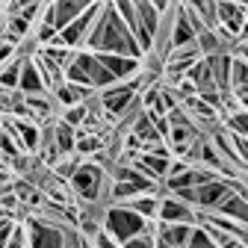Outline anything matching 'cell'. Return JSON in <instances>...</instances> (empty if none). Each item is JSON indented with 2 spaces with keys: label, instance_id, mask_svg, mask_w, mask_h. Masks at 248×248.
I'll return each instance as SVG.
<instances>
[{
  "label": "cell",
  "instance_id": "6da1fadb",
  "mask_svg": "<svg viewBox=\"0 0 248 248\" xmlns=\"http://www.w3.org/2000/svg\"><path fill=\"white\" fill-rule=\"evenodd\" d=\"M86 45L92 47V53H115V56H130V59L145 56L136 36L130 33V27L121 21V15L115 12L112 3H104V12H101L98 24L92 27Z\"/></svg>",
  "mask_w": 248,
  "mask_h": 248
},
{
  "label": "cell",
  "instance_id": "7a4b0ae2",
  "mask_svg": "<svg viewBox=\"0 0 248 248\" xmlns=\"http://www.w3.org/2000/svg\"><path fill=\"white\" fill-rule=\"evenodd\" d=\"M160 222H148L139 213H133L127 204H109L104 210V233H109L118 245H127L139 233H154L157 236Z\"/></svg>",
  "mask_w": 248,
  "mask_h": 248
},
{
  "label": "cell",
  "instance_id": "3957f363",
  "mask_svg": "<svg viewBox=\"0 0 248 248\" xmlns=\"http://www.w3.org/2000/svg\"><path fill=\"white\" fill-rule=\"evenodd\" d=\"M65 83H74V86H83V89H92V92L95 89L107 92V89L118 86V80L101 65V59L89 50H77L74 62L65 68Z\"/></svg>",
  "mask_w": 248,
  "mask_h": 248
},
{
  "label": "cell",
  "instance_id": "277c9868",
  "mask_svg": "<svg viewBox=\"0 0 248 248\" xmlns=\"http://www.w3.org/2000/svg\"><path fill=\"white\" fill-rule=\"evenodd\" d=\"M71 192L77 195V201L83 204V207H95V204H101V201H109V180H107V171H104V166H98V163H92V160H83V166H80V171L71 177Z\"/></svg>",
  "mask_w": 248,
  "mask_h": 248
},
{
  "label": "cell",
  "instance_id": "5b68a950",
  "mask_svg": "<svg viewBox=\"0 0 248 248\" xmlns=\"http://www.w3.org/2000/svg\"><path fill=\"white\" fill-rule=\"evenodd\" d=\"M27 239H30V248H65V228L42 219V216H30Z\"/></svg>",
  "mask_w": 248,
  "mask_h": 248
},
{
  "label": "cell",
  "instance_id": "8992f818",
  "mask_svg": "<svg viewBox=\"0 0 248 248\" xmlns=\"http://www.w3.org/2000/svg\"><path fill=\"white\" fill-rule=\"evenodd\" d=\"M98 101H101V107H104V115H107V118H118V115H127V112L139 104V95L133 92V86H130V83H118V86H112V89L101 92Z\"/></svg>",
  "mask_w": 248,
  "mask_h": 248
},
{
  "label": "cell",
  "instance_id": "52a82bcc",
  "mask_svg": "<svg viewBox=\"0 0 248 248\" xmlns=\"http://www.w3.org/2000/svg\"><path fill=\"white\" fill-rule=\"evenodd\" d=\"M89 9V3H77V0H56V3L45 6V24H50L56 33H62L68 24H74L83 12Z\"/></svg>",
  "mask_w": 248,
  "mask_h": 248
},
{
  "label": "cell",
  "instance_id": "ba28073f",
  "mask_svg": "<svg viewBox=\"0 0 248 248\" xmlns=\"http://www.w3.org/2000/svg\"><path fill=\"white\" fill-rule=\"evenodd\" d=\"M195 45H198V30L189 18L186 3H180V6H174V18H171V50L195 47Z\"/></svg>",
  "mask_w": 248,
  "mask_h": 248
},
{
  "label": "cell",
  "instance_id": "9c48e42d",
  "mask_svg": "<svg viewBox=\"0 0 248 248\" xmlns=\"http://www.w3.org/2000/svg\"><path fill=\"white\" fill-rule=\"evenodd\" d=\"M157 222H163V225H195L198 222V210H192L177 195H166L160 201V219Z\"/></svg>",
  "mask_w": 248,
  "mask_h": 248
},
{
  "label": "cell",
  "instance_id": "30bf717a",
  "mask_svg": "<svg viewBox=\"0 0 248 248\" xmlns=\"http://www.w3.org/2000/svg\"><path fill=\"white\" fill-rule=\"evenodd\" d=\"M101 59V65L118 80V83H127L142 71V59H130V56H115V53H95Z\"/></svg>",
  "mask_w": 248,
  "mask_h": 248
},
{
  "label": "cell",
  "instance_id": "8fae6325",
  "mask_svg": "<svg viewBox=\"0 0 248 248\" xmlns=\"http://www.w3.org/2000/svg\"><path fill=\"white\" fill-rule=\"evenodd\" d=\"M3 127L18 139V145L27 151V154H33L36 148H39V139H42V133H39V127H36V124L33 121H21V118H6L3 121Z\"/></svg>",
  "mask_w": 248,
  "mask_h": 248
},
{
  "label": "cell",
  "instance_id": "7c38bea8",
  "mask_svg": "<svg viewBox=\"0 0 248 248\" xmlns=\"http://www.w3.org/2000/svg\"><path fill=\"white\" fill-rule=\"evenodd\" d=\"M192 231L195 225H163L157 228V242L163 248H189V239H192Z\"/></svg>",
  "mask_w": 248,
  "mask_h": 248
},
{
  "label": "cell",
  "instance_id": "4fadbf2b",
  "mask_svg": "<svg viewBox=\"0 0 248 248\" xmlns=\"http://www.w3.org/2000/svg\"><path fill=\"white\" fill-rule=\"evenodd\" d=\"M33 62H36V68H39V74H42V80H45V86L50 89V92H56L62 83H65V68H59L53 59H47L42 50L33 56Z\"/></svg>",
  "mask_w": 248,
  "mask_h": 248
},
{
  "label": "cell",
  "instance_id": "5bb4252c",
  "mask_svg": "<svg viewBox=\"0 0 248 248\" xmlns=\"http://www.w3.org/2000/svg\"><path fill=\"white\" fill-rule=\"evenodd\" d=\"M89 95H92V89H83V86H74V83H62V86L53 92V101H56L62 109H71V107L89 104Z\"/></svg>",
  "mask_w": 248,
  "mask_h": 248
},
{
  "label": "cell",
  "instance_id": "9a60e30c",
  "mask_svg": "<svg viewBox=\"0 0 248 248\" xmlns=\"http://www.w3.org/2000/svg\"><path fill=\"white\" fill-rule=\"evenodd\" d=\"M18 92L21 95H45L47 92V86H45V80H42V74H39V68H36V62H33V56H30L27 62H24V71H21V86H18Z\"/></svg>",
  "mask_w": 248,
  "mask_h": 248
},
{
  "label": "cell",
  "instance_id": "2e32d148",
  "mask_svg": "<svg viewBox=\"0 0 248 248\" xmlns=\"http://www.w3.org/2000/svg\"><path fill=\"white\" fill-rule=\"evenodd\" d=\"M50 136H53V145L59 151V157H71L74 148H77V130L68 127L65 121H56L50 127Z\"/></svg>",
  "mask_w": 248,
  "mask_h": 248
},
{
  "label": "cell",
  "instance_id": "e0dca14e",
  "mask_svg": "<svg viewBox=\"0 0 248 248\" xmlns=\"http://www.w3.org/2000/svg\"><path fill=\"white\" fill-rule=\"evenodd\" d=\"M216 216H225L231 222H239V225H248V201L242 195H231L228 201H222V207L216 210Z\"/></svg>",
  "mask_w": 248,
  "mask_h": 248
},
{
  "label": "cell",
  "instance_id": "ac0fdd59",
  "mask_svg": "<svg viewBox=\"0 0 248 248\" xmlns=\"http://www.w3.org/2000/svg\"><path fill=\"white\" fill-rule=\"evenodd\" d=\"M160 201H163V195H139V198L127 201V207H130L133 213H139L142 219L157 222V219H160Z\"/></svg>",
  "mask_w": 248,
  "mask_h": 248
},
{
  "label": "cell",
  "instance_id": "d6986e66",
  "mask_svg": "<svg viewBox=\"0 0 248 248\" xmlns=\"http://www.w3.org/2000/svg\"><path fill=\"white\" fill-rule=\"evenodd\" d=\"M24 104H27V109L33 112V118L36 121H50L53 118V107H59L56 101H50L47 95H24Z\"/></svg>",
  "mask_w": 248,
  "mask_h": 248
},
{
  "label": "cell",
  "instance_id": "ffe728a7",
  "mask_svg": "<svg viewBox=\"0 0 248 248\" xmlns=\"http://www.w3.org/2000/svg\"><path fill=\"white\" fill-rule=\"evenodd\" d=\"M101 148H104V139L98 133H86V130L77 133V148H74L77 157H95V154H101Z\"/></svg>",
  "mask_w": 248,
  "mask_h": 248
},
{
  "label": "cell",
  "instance_id": "44dd1931",
  "mask_svg": "<svg viewBox=\"0 0 248 248\" xmlns=\"http://www.w3.org/2000/svg\"><path fill=\"white\" fill-rule=\"evenodd\" d=\"M225 130H231V133L248 139V109H239V112H233V115H225Z\"/></svg>",
  "mask_w": 248,
  "mask_h": 248
},
{
  "label": "cell",
  "instance_id": "7402d4cb",
  "mask_svg": "<svg viewBox=\"0 0 248 248\" xmlns=\"http://www.w3.org/2000/svg\"><path fill=\"white\" fill-rule=\"evenodd\" d=\"M0 154H3V157H9V160H15V157H21V154H24V148L18 145V139H15L6 127H0Z\"/></svg>",
  "mask_w": 248,
  "mask_h": 248
},
{
  "label": "cell",
  "instance_id": "603a6c76",
  "mask_svg": "<svg viewBox=\"0 0 248 248\" xmlns=\"http://www.w3.org/2000/svg\"><path fill=\"white\" fill-rule=\"evenodd\" d=\"M89 118V104H80V107H71V109H62V121L68 124V127H83Z\"/></svg>",
  "mask_w": 248,
  "mask_h": 248
},
{
  "label": "cell",
  "instance_id": "cb8c5ba5",
  "mask_svg": "<svg viewBox=\"0 0 248 248\" xmlns=\"http://www.w3.org/2000/svg\"><path fill=\"white\" fill-rule=\"evenodd\" d=\"M189 248H219V245L213 242V236H210V231L204 225H195L192 239H189Z\"/></svg>",
  "mask_w": 248,
  "mask_h": 248
},
{
  "label": "cell",
  "instance_id": "d4e9b609",
  "mask_svg": "<svg viewBox=\"0 0 248 248\" xmlns=\"http://www.w3.org/2000/svg\"><path fill=\"white\" fill-rule=\"evenodd\" d=\"M121 248H157V236L154 233H139V236H133L127 245H121Z\"/></svg>",
  "mask_w": 248,
  "mask_h": 248
},
{
  "label": "cell",
  "instance_id": "484cf974",
  "mask_svg": "<svg viewBox=\"0 0 248 248\" xmlns=\"http://www.w3.org/2000/svg\"><path fill=\"white\" fill-rule=\"evenodd\" d=\"M15 222L12 219H3L0 222V248H9V242H12V236H15Z\"/></svg>",
  "mask_w": 248,
  "mask_h": 248
},
{
  "label": "cell",
  "instance_id": "4316f807",
  "mask_svg": "<svg viewBox=\"0 0 248 248\" xmlns=\"http://www.w3.org/2000/svg\"><path fill=\"white\" fill-rule=\"evenodd\" d=\"M12 56H18V53H15V45H9V42H0V65H3L6 59H12Z\"/></svg>",
  "mask_w": 248,
  "mask_h": 248
},
{
  "label": "cell",
  "instance_id": "83f0119b",
  "mask_svg": "<svg viewBox=\"0 0 248 248\" xmlns=\"http://www.w3.org/2000/svg\"><path fill=\"white\" fill-rule=\"evenodd\" d=\"M233 248H248V245H242V242H239V245H233Z\"/></svg>",
  "mask_w": 248,
  "mask_h": 248
},
{
  "label": "cell",
  "instance_id": "f1b7e54d",
  "mask_svg": "<svg viewBox=\"0 0 248 248\" xmlns=\"http://www.w3.org/2000/svg\"><path fill=\"white\" fill-rule=\"evenodd\" d=\"M3 121H6V118H3V115H0V127H3Z\"/></svg>",
  "mask_w": 248,
  "mask_h": 248
}]
</instances>
